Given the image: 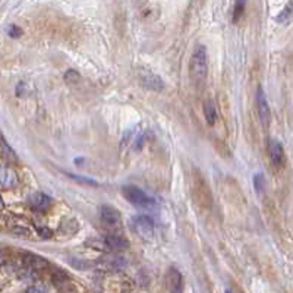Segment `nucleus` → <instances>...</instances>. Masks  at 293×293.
<instances>
[{
  "label": "nucleus",
  "instance_id": "nucleus-9",
  "mask_svg": "<svg viewBox=\"0 0 293 293\" xmlns=\"http://www.w3.org/2000/svg\"><path fill=\"white\" fill-rule=\"evenodd\" d=\"M28 204L31 208L34 211H38V213H44L50 208V204H52V198L43 192H35L32 195H29Z\"/></svg>",
  "mask_w": 293,
  "mask_h": 293
},
{
  "label": "nucleus",
  "instance_id": "nucleus-2",
  "mask_svg": "<svg viewBox=\"0 0 293 293\" xmlns=\"http://www.w3.org/2000/svg\"><path fill=\"white\" fill-rule=\"evenodd\" d=\"M191 185H192V195H194L196 204L202 208H210L213 205V194H211L208 183L204 179L201 172H198V170L192 172Z\"/></svg>",
  "mask_w": 293,
  "mask_h": 293
},
{
  "label": "nucleus",
  "instance_id": "nucleus-3",
  "mask_svg": "<svg viewBox=\"0 0 293 293\" xmlns=\"http://www.w3.org/2000/svg\"><path fill=\"white\" fill-rule=\"evenodd\" d=\"M122 195L125 196L126 199L137 205V207H153L155 204V199L151 198L147 192H144L138 186L134 185H126L122 188Z\"/></svg>",
  "mask_w": 293,
  "mask_h": 293
},
{
  "label": "nucleus",
  "instance_id": "nucleus-23",
  "mask_svg": "<svg viewBox=\"0 0 293 293\" xmlns=\"http://www.w3.org/2000/svg\"><path fill=\"white\" fill-rule=\"evenodd\" d=\"M68 176H69V178H72V179H75V181L82 182V183H87V185H97V182L96 181H91V179H87V178H81V176H78V175H72V173H68Z\"/></svg>",
  "mask_w": 293,
  "mask_h": 293
},
{
  "label": "nucleus",
  "instance_id": "nucleus-16",
  "mask_svg": "<svg viewBox=\"0 0 293 293\" xmlns=\"http://www.w3.org/2000/svg\"><path fill=\"white\" fill-rule=\"evenodd\" d=\"M2 153H3V157L11 161V163H16L18 161V155L15 153V150L12 147H9V144L6 142L5 137L2 138Z\"/></svg>",
  "mask_w": 293,
  "mask_h": 293
},
{
  "label": "nucleus",
  "instance_id": "nucleus-10",
  "mask_svg": "<svg viewBox=\"0 0 293 293\" xmlns=\"http://www.w3.org/2000/svg\"><path fill=\"white\" fill-rule=\"evenodd\" d=\"M100 219L103 220V223L109 224V226H119L120 224V213L117 210L112 207V205H101L100 207Z\"/></svg>",
  "mask_w": 293,
  "mask_h": 293
},
{
  "label": "nucleus",
  "instance_id": "nucleus-21",
  "mask_svg": "<svg viewBox=\"0 0 293 293\" xmlns=\"http://www.w3.org/2000/svg\"><path fill=\"white\" fill-rule=\"evenodd\" d=\"M25 293H52L49 290V287L43 286V284H34V286H29Z\"/></svg>",
  "mask_w": 293,
  "mask_h": 293
},
{
  "label": "nucleus",
  "instance_id": "nucleus-22",
  "mask_svg": "<svg viewBox=\"0 0 293 293\" xmlns=\"http://www.w3.org/2000/svg\"><path fill=\"white\" fill-rule=\"evenodd\" d=\"M8 34H9V37H12V38H18V37H21L22 35V29L19 28L18 25H9V28H8Z\"/></svg>",
  "mask_w": 293,
  "mask_h": 293
},
{
  "label": "nucleus",
  "instance_id": "nucleus-1",
  "mask_svg": "<svg viewBox=\"0 0 293 293\" xmlns=\"http://www.w3.org/2000/svg\"><path fill=\"white\" fill-rule=\"evenodd\" d=\"M189 73L191 78L201 84L208 73V59H207V49L202 44H198L192 55H191V60H189Z\"/></svg>",
  "mask_w": 293,
  "mask_h": 293
},
{
  "label": "nucleus",
  "instance_id": "nucleus-6",
  "mask_svg": "<svg viewBox=\"0 0 293 293\" xmlns=\"http://www.w3.org/2000/svg\"><path fill=\"white\" fill-rule=\"evenodd\" d=\"M257 110H258V116H260L261 123L267 128L270 125V120H271V110H270V106H268V101H267L263 87H258V90H257Z\"/></svg>",
  "mask_w": 293,
  "mask_h": 293
},
{
  "label": "nucleus",
  "instance_id": "nucleus-4",
  "mask_svg": "<svg viewBox=\"0 0 293 293\" xmlns=\"http://www.w3.org/2000/svg\"><path fill=\"white\" fill-rule=\"evenodd\" d=\"M134 232L144 240H151L154 235V222L148 216H137L132 220Z\"/></svg>",
  "mask_w": 293,
  "mask_h": 293
},
{
  "label": "nucleus",
  "instance_id": "nucleus-7",
  "mask_svg": "<svg viewBox=\"0 0 293 293\" xmlns=\"http://www.w3.org/2000/svg\"><path fill=\"white\" fill-rule=\"evenodd\" d=\"M140 78H141V84L144 85L145 88L151 90V91H157V93H160V91H163V88H164V82H163V79H161L157 73H154V72H150V70H145V69L141 70Z\"/></svg>",
  "mask_w": 293,
  "mask_h": 293
},
{
  "label": "nucleus",
  "instance_id": "nucleus-14",
  "mask_svg": "<svg viewBox=\"0 0 293 293\" xmlns=\"http://www.w3.org/2000/svg\"><path fill=\"white\" fill-rule=\"evenodd\" d=\"M97 264L103 270H120L125 265V261L120 257H104L101 261H98Z\"/></svg>",
  "mask_w": 293,
  "mask_h": 293
},
{
  "label": "nucleus",
  "instance_id": "nucleus-20",
  "mask_svg": "<svg viewBox=\"0 0 293 293\" xmlns=\"http://www.w3.org/2000/svg\"><path fill=\"white\" fill-rule=\"evenodd\" d=\"M254 186H255V191L258 194L264 189V175L263 173H257L254 176Z\"/></svg>",
  "mask_w": 293,
  "mask_h": 293
},
{
  "label": "nucleus",
  "instance_id": "nucleus-24",
  "mask_svg": "<svg viewBox=\"0 0 293 293\" xmlns=\"http://www.w3.org/2000/svg\"><path fill=\"white\" fill-rule=\"evenodd\" d=\"M224 293H232V290H226V292Z\"/></svg>",
  "mask_w": 293,
  "mask_h": 293
},
{
  "label": "nucleus",
  "instance_id": "nucleus-18",
  "mask_svg": "<svg viewBox=\"0 0 293 293\" xmlns=\"http://www.w3.org/2000/svg\"><path fill=\"white\" fill-rule=\"evenodd\" d=\"M63 79H65L66 82H69V84H76V82L81 81V75H79L78 70L68 69L65 72V75H63Z\"/></svg>",
  "mask_w": 293,
  "mask_h": 293
},
{
  "label": "nucleus",
  "instance_id": "nucleus-19",
  "mask_svg": "<svg viewBox=\"0 0 293 293\" xmlns=\"http://www.w3.org/2000/svg\"><path fill=\"white\" fill-rule=\"evenodd\" d=\"M245 6H246L245 2H236L235 3V8H233V22L239 21V18L242 16L243 11H245Z\"/></svg>",
  "mask_w": 293,
  "mask_h": 293
},
{
  "label": "nucleus",
  "instance_id": "nucleus-12",
  "mask_svg": "<svg viewBox=\"0 0 293 293\" xmlns=\"http://www.w3.org/2000/svg\"><path fill=\"white\" fill-rule=\"evenodd\" d=\"M268 155H270V160L276 166H280L283 163V160H284V148H283V145L277 140L270 141V144H268Z\"/></svg>",
  "mask_w": 293,
  "mask_h": 293
},
{
  "label": "nucleus",
  "instance_id": "nucleus-17",
  "mask_svg": "<svg viewBox=\"0 0 293 293\" xmlns=\"http://www.w3.org/2000/svg\"><path fill=\"white\" fill-rule=\"evenodd\" d=\"M292 15H293V3L290 2V3H287V5L283 8V11L277 15L276 21H277V22H284V21H287Z\"/></svg>",
  "mask_w": 293,
  "mask_h": 293
},
{
  "label": "nucleus",
  "instance_id": "nucleus-15",
  "mask_svg": "<svg viewBox=\"0 0 293 293\" xmlns=\"http://www.w3.org/2000/svg\"><path fill=\"white\" fill-rule=\"evenodd\" d=\"M202 109H204V116H205L207 123H208V125H214L216 117H217V110H216V104H214V101H213L211 98H207V100L204 101Z\"/></svg>",
  "mask_w": 293,
  "mask_h": 293
},
{
  "label": "nucleus",
  "instance_id": "nucleus-5",
  "mask_svg": "<svg viewBox=\"0 0 293 293\" xmlns=\"http://www.w3.org/2000/svg\"><path fill=\"white\" fill-rule=\"evenodd\" d=\"M168 293H183V277L176 267H170L164 277Z\"/></svg>",
  "mask_w": 293,
  "mask_h": 293
},
{
  "label": "nucleus",
  "instance_id": "nucleus-8",
  "mask_svg": "<svg viewBox=\"0 0 293 293\" xmlns=\"http://www.w3.org/2000/svg\"><path fill=\"white\" fill-rule=\"evenodd\" d=\"M22 264H24V268H27L28 271H37V270L46 268L49 263L40 255H35L31 252H24L22 254Z\"/></svg>",
  "mask_w": 293,
  "mask_h": 293
},
{
  "label": "nucleus",
  "instance_id": "nucleus-13",
  "mask_svg": "<svg viewBox=\"0 0 293 293\" xmlns=\"http://www.w3.org/2000/svg\"><path fill=\"white\" fill-rule=\"evenodd\" d=\"M0 181H2V186L6 189L15 188L18 185V176L14 170L8 166H2V172H0Z\"/></svg>",
  "mask_w": 293,
  "mask_h": 293
},
{
  "label": "nucleus",
  "instance_id": "nucleus-11",
  "mask_svg": "<svg viewBox=\"0 0 293 293\" xmlns=\"http://www.w3.org/2000/svg\"><path fill=\"white\" fill-rule=\"evenodd\" d=\"M103 243L104 246H107L110 251H125L129 246V242L126 240L125 237L119 236V235H107V236L103 237Z\"/></svg>",
  "mask_w": 293,
  "mask_h": 293
}]
</instances>
